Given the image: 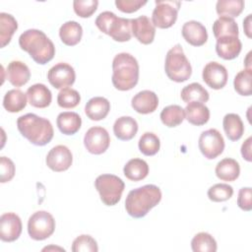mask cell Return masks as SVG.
<instances>
[{"label": "cell", "mask_w": 252, "mask_h": 252, "mask_svg": "<svg viewBox=\"0 0 252 252\" xmlns=\"http://www.w3.org/2000/svg\"><path fill=\"white\" fill-rule=\"evenodd\" d=\"M251 16L252 15H248L244 21H243V29H244V32L246 33V35L250 38L251 37Z\"/></svg>", "instance_id": "obj_47"}, {"label": "cell", "mask_w": 252, "mask_h": 252, "mask_svg": "<svg viewBox=\"0 0 252 252\" xmlns=\"http://www.w3.org/2000/svg\"><path fill=\"white\" fill-rule=\"evenodd\" d=\"M46 165L55 172L67 170L73 162L71 151L64 145L53 147L46 156Z\"/></svg>", "instance_id": "obj_13"}, {"label": "cell", "mask_w": 252, "mask_h": 252, "mask_svg": "<svg viewBox=\"0 0 252 252\" xmlns=\"http://www.w3.org/2000/svg\"><path fill=\"white\" fill-rule=\"evenodd\" d=\"M160 120L161 122L169 127H176L180 125L185 119V111L184 109L177 104H171L165 106L160 112Z\"/></svg>", "instance_id": "obj_33"}, {"label": "cell", "mask_w": 252, "mask_h": 252, "mask_svg": "<svg viewBox=\"0 0 252 252\" xmlns=\"http://www.w3.org/2000/svg\"><path fill=\"white\" fill-rule=\"evenodd\" d=\"M0 180L2 183L9 182L15 175V164L14 162L6 158H0Z\"/></svg>", "instance_id": "obj_43"}, {"label": "cell", "mask_w": 252, "mask_h": 252, "mask_svg": "<svg viewBox=\"0 0 252 252\" xmlns=\"http://www.w3.org/2000/svg\"><path fill=\"white\" fill-rule=\"evenodd\" d=\"M146 4V0H115L117 9L123 13H134Z\"/></svg>", "instance_id": "obj_44"}, {"label": "cell", "mask_w": 252, "mask_h": 252, "mask_svg": "<svg viewBox=\"0 0 252 252\" xmlns=\"http://www.w3.org/2000/svg\"><path fill=\"white\" fill-rule=\"evenodd\" d=\"M73 252H97L96 241L89 234H82L76 237L72 243Z\"/></svg>", "instance_id": "obj_41"}, {"label": "cell", "mask_w": 252, "mask_h": 252, "mask_svg": "<svg viewBox=\"0 0 252 252\" xmlns=\"http://www.w3.org/2000/svg\"><path fill=\"white\" fill-rule=\"evenodd\" d=\"M251 79H252V70L244 69L236 74L233 80V87L235 92L243 96H250L252 94L251 88Z\"/></svg>", "instance_id": "obj_38"}, {"label": "cell", "mask_w": 252, "mask_h": 252, "mask_svg": "<svg viewBox=\"0 0 252 252\" xmlns=\"http://www.w3.org/2000/svg\"><path fill=\"white\" fill-rule=\"evenodd\" d=\"M243 0H219L216 4V11L220 17H238L244 9Z\"/></svg>", "instance_id": "obj_35"}, {"label": "cell", "mask_w": 252, "mask_h": 252, "mask_svg": "<svg viewBox=\"0 0 252 252\" xmlns=\"http://www.w3.org/2000/svg\"><path fill=\"white\" fill-rule=\"evenodd\" d=\"M83 35L82 26L76 21H68L64 23L59 29V36L61 41L68 45L74 46L78 44Z\"/></svg>", "instance_id": "obj_26"}, {"label": "cell", "mask_w": 252, "mask_h": 252, "mask_svg": "<svg viewBox=\"0 0 252 252\" xmlns=\"http://www.w3.org/2000/svg\"><path fill=\"white\" fill-rule=\"evenodd\" d=\"M164 71L168 79L176 83L185 82L191 77V64L179 43L175 44L167 51L165 56Z\"/></svg>", "instance_id": "obj_6"}, {"label": "cell", "mask_w": 252, "mask_h": 252, "mask_svg": "<svg viewBox=\"0 0 252 252\" xmlns=\"http://www.w3.org/2000/svg\"><path fill=\"white\" fill-rule=\"evenodd\" d=\"M112 84L118 91L132 90L139 81V64L130 53L121 52L112 61Z\"/></svg>", "instance_id": "obj_4"}, {"label": "cell", "mask_w": 252, "mask_h": 252, "mask_svg": "<svg viewBox=\"0 0 252 252\" xmlns=\"http://www.w3.org/2000/svg\"><path fill=\"white\" fill-rule=\"evenodd\" d=\"M242 48V43L238 36H223L217 39L216 52L219 57L224 60L236 58Z\"/></svg>", "instance_id": "obj_19"}, {"label": "cell", "mask_w": 252, "mask_h": 252, "mask_svg": "<svg viewBox=\"0 0 252 252\" xmlns=\"http://www.w3.org/2000/svg\"><path fill=\"white\" fill-rule=\"evenodd\" d=\"M49 84L55 89L62 90L72 86L76 80L74 68L68 63L60 62L51 67L47 73Z\"/></svg>", "instance_id": "obj_12"}, {"label": "cell", "mask_w": 252, "mask_h": 252, "mask_svg": "<svg viewBox=\"0 0 252 252\" xmlns=\"http://www.w3.org/2000/svg\"><path fill=\"white\" fill-rule=\"evenodd\" d=\"M110 137L106 129L100 126L91 127L84 136V145L93 155H101L109 147Z\"/></svg>", "instance_id": "obj_11"}, {"label": "cell", "mask_w": 252, "mask_h": 252, "mask_svg": "<svg viewBox=\"0 0 252 252\" xmlns=\"http://www.w3.org/2000/svg\"><path fill=\"white\" fill-rule=\"evenodd\" d=\"M222 126L226 137L232 141H238L244 133V125L240 116L236 113H227L222 119Z\"/></svg>", "instance_id": "obj_28"}, {"label": "cell", "mask_w": 252, "mask_h": 252, "mask_svg": "<svg viewBox=\"0 0 252 252\" xmlns=\"http://www.w3.org/2000/svg\"><path fill=\"white\" fill-rule=\"evenodd\" d=\"M22 220L15 213H5L0 217V238L4 242L17 240L22 233Z\"/></svg>", "instance_id": "obj_15"}, {"label": "cell", "mask_w": 252, "mask_h": 252, "mask_svg": "<svg viewBox=\"0 0 252 252\" xmlns=\"http://www.w3.org/2000/svg\"><path fill=\"white\" fill-rule=\"evenodd\" d=\"M182 36L189 44L193 46H202L208 40V32L200 22L188 21L182 26Z\"/></svg>", "instance_id": "obj_17"}, {"label": "cell", "mask_w": 252, "mask_h": 252, "mask_svg": "<svg viewBox=\"0 0 252 252\" xmlns=\"http://www.w3.org/2000/svg\"><path fill=\"white\" fill-rule=\"evenodd\" d=\"M124 175L131 181H140L149 174V165L142 158H132L126 162L123 168Z\"/></svg>", "instance_id": "obj_30"}, {"label": "cell", "mask_w": 252, "mask_h": 252, "mask_svg": "<svg viewBox=\"0 0 252 252\" xmlns=\"http://www.w3.org/2000/svg\"><path fill=\"white\" fill-rule=\"evenodd\" d=\"M132 34L143 44H150L154 41L156 35V27L152 21L145 15L131 19Z\"/></svg>", "instance_id": "obj_16"}, {"label": "cell", "mask_w": 252, "mask_h": 252, "mask_svg": "<svg viewBox=\"0 0 252 252\" xmlns=\"http://www.w3.org/2000/svg\"><path fill=\"white\" fill-rule=\"evenodd\" d=\"M216 175L222 181H234L240 174V166L234 158H225L218 162L216 166Z\"/></svg>", "instance_id": "obj_27"}, {"label": "cell", "mask_w": 252, "mask_h": 252, "mask_svg": "<svg viewBox=\"0 0 252 252\" xmlns=\"http://www.w3.org/2000/svg\"><path fill=\"white\" fill-rule=\"evenodd\" d=\"M202 78L211 89L220 90L226 85L228 74L223 65L216 61H212L205 65Z\"/></svg>", "instance_id": "obj_14"}, {"label": "cell", "mask_w": 252, "mask_h": 252, "mask_svg": "<svg viewBox=\"0 0 252 252\" xmlns=\"http://www.w3.org/2000/svg\"><path fill=\"white\" fill-rule=\"evenodd\" d=\"M155 3L156 7L152 14L153 25L159 29L172 27L177 20L181 2L174 0H156Z\"/></svg>", "instance_id": "obj_9"}, {"label": "cell", "mask_w": 252, "mask_h": 252, "mask_svg": "<svg viewBox=\"0 0 252 252\" xmlns=\"http://www.w3.org/2000/svg\"><path fill=\"white\" fill-rule=\"evenodd\" d=\"M194 252H216L218 249L216 239L208 232H199L191 240Z\"/></svg>", "instance_id": "obj_36"}, {"label": "cell", "mask_w": 252, "mask_h": 252, "mask_svg": "<svg viewBox=\"0 0 252 252\" xmlns=\"http://www.w3.org/2000/svg\"><path fill=\"white\" fill-rule=\"evenodd\" d=\"M97 0H75L73 2L74 12L81 18L91 17L97 9Z\"/></svg>", "instance_id": "obj_42"}, {"label": "cell", "mask_w": 252, "mask_h": 252, "mask_svg": "<svg viewBox=\"0 0 252 252\" xmlns=\"http://www.w3.org/2000/svg\"><path fill=\"white\" fill-rule=\"evenodd\" d=\"M138 132V123L131 116H121L113 124V133L121 141L133 139Z\"/></svg>", "instance_id": "obj_23"}, {"label": "cell", "mask_w": 252, "mask_h": 252, "mask_svg": "<svg viewBox=\"0 0 252 252\" xmlns=\"http://www.w3.org/2000/svg\"><path fill=\"white\" fill-rule=\"evenodd\" d=\"M233 195V188L226 183H217L208 190V197L213 202H224Z\"/></svg>", "instance_id": "obj_40"}, {"label": "cell", "mask_w": 252, "mask_h": 252, "mask_svg": "<svg viewBox=\"0 0 252 252\" xmlns=\"http://www.w3.org/2000/svg\"><path fill=\"white\" fill-rule=\"evenodd\" d=\"M198 146L206 158L214 159L223 152L224 140L219 130L212 128L201 133Z\"/></svg>", "instance_id": "obj_10"}, {"label": "cell", "mask_w": 252, "mask_h": 252, "mask_svg": "<svg viewBox=\"0 0 252 252\" xmlns=\"http://www.w3.org/2000/svg\"><path fill=\"white\" fill-rule=\"evenodd\" d=\"M184 111L187 121L196 126H202L210 119V110L202 102L191 101L186 105Z\"/></svg>", "instance_id": "obj_24"}, {"label": "cell", "mask_w": 252, "mask_h": 252, "mask_svg": "<svg viewBox=\"0 0 252 252\" xmlns=\"http://www.w3.org/2000/svg\"><path fill=\"white\" fill-rule=\"evenodd\" d=\"M18 29L16 19L7 13H0V40L1 47H5L10 41L14 32Z\"/></svg>", "instance_id": "obj_34"}, {"label": "cell", "mask_w": 252, "mask_h": 252, "mask_svg": "<svg viewBox=\"0 0 252 252\" xmlns=\"http://www.w3.org/2000/svg\"><path fill=\"white\" fill-rule=\"evenodd\" d=\"M56 124L59 131L64 135H74L81 128L82 118L77 112L64 111L58 114Z\"/></svg>", "instance_id": "obj_25"}, {"label": "cell", "mask_w": 252, "mask_h": 252, "mask_svg": "<svg viewBox=\"0 0 252 252\" xmlns=\"http://www.w3.org/2000/svg\"><path fill=\"white\" fill-rule=\"evenodd\" d=\"M7 80L14 87H22L26 85L31 78V71L29 67L22 61H11L6 70Z\"/></svg>", "instance_id": "obj_21"}, {"label": "cell", "mask_w": 252, "mask_h": 252, "mask_svg": "<svg viewBox=\"0 0 252 252\" xmlns=\"http://www.w3.org/2000/svg\"><path fill=\"white\" fill-rule=\"evenodd\" d=\"M213 32L218 39L223 36H238L239 30L236 22L232 18L220 17L213 24Z\"/></svg>", "instance_id": "obj_31"}, {"label": "cell", "mask_w": 252, "mask_h": 252, "mask_svg": "<svg viewBox=\"0 0 252 252\" xmlns=\"http://www.w3.org/2000/svg\"><path fill=\"white\" fill-rule=\"evenodd\" d=\"M17 127L21 135L35 146L47 145L54 135L51 122L34 113L20 116L17 120Z\"/></svg>", "instance_id": "obj_3"}, {"label": "cell", "mask_w": 252, "mask_h": 252, "mask_svg": "<svg viewBox=\"0 0 252 252\" xmlns=\"http://www.w3.org/2000/svg\"><path fill=\"white\" fill-rule=\"evenodd\" d=\"M27 96L30 104L36 108L47 107L52 100L50 90L43 84H34L27 90Z\"/></svg>", "instance_id": "obj_20"}, {"label": "cell", "mask_w": 252, "mask_h": 252, "mask_svg": "<svg viewBox=\"0 0 252 252\" xmlns=\"http://www.w3.org/2000/svg\"><path fill=\"white\" fill-rule=\"evenodd\" d=\"M251 188L250 187H242L238 192L237 197V205L238 207L245 211L249 212L252 209V202H251Z\"/></svg>", "instance_id": "obj_45"}, {"label": "cell", "mask_w": 252, "mask_h": 252, "mask_svg": "<svg viewBox=\"0 0 252 252\" xmlns=\"http://www.w3.org/2000/svg\"><path fill=\"white\" fill-rule=\"evenodd\" d=\"M55 230V220L46 211L33 213L28 220V232L33 240H44L51 236Z\"/></svg>", "instance_id": "obj_8"}, {"label": "cell", "mask_w": 252, "mask_h": 252, "mask_svg": "<svg viewBox=\"0 0 252 252\" xmlns=\"http://www.w3.org/2000/svg\"><path fill=\"white\" fill-rule=\"evenodd\" d=\"M138 147L143 155L152 157L158 153L160 148V142L156 134L152 132H146L140 137Z\"/></svg>", "instance_id": "obj_37"}, {"label": "cell", "mask_w": 252, "mask_h": 252, "mask_svg": "<svg viewBox=\"0 0 252 252\" xmlns=\"http://www.w3.org/2000/svg\"><path fill=\"white\" fill-rule=\"evenodd\" d=\"M180 96L182 100L186 103L191 101L198 102H207L209 100V93L208 91L199 83H191L185 86L180 93Z\"/></svg>", "instance_id": "obj_32"}, {"label": "cell", "mask_w": 252, "mask_h": 252, "mask_svg": "<svg viewBox=\"0 0 252 252\" xmlns=\"http://www.w3.org/2000/svg\"><path fill=\"white\" fill-rule=\"evenodd\" d=\"M131 105L134 110L141 114H149L154 112L158 105V97L156 93L144 90L137 93L132 100Z\"/></svg>", "instance_id": "obj_18"}, {"label": "cell", "mask_w": 252, "mask_h": 252, "mask_svg": "<svg viewBox=\"0 0 252 252\" xmlns=\"http://www.w3.org/2000/svg\"><path fill=\"white\" fill-rule=\"evenodd\" d=\"M251 142H252V137H248L244 143L241 146V155L243 158L247 161H251Z\"/></svg>", "instance_id": "obj_46"}, {"label": "cell", "mask_w": 252, "mask_h": 252, "mask_svg": "<svg viewBox=\"0 0 252 252\" xmlns=\"http://www.w3.org/2000/svg\"><path fill=\"white\" fill-rule=\"evenodd\" d=\"M110 110V102L102 96H94L88 100L85 105V113L93 121L104 119Z\"/></svg>", "instance_id": "obj_22"}, {"label": "cell", "mask_w": 252, "mask_h": 252, "mask_svg": "<svg viewBox=\"0 0 252 252\" xmlns=\"http://www.w3.org/2000/svg\"><path fill=\"white\" fill-rule=\"evenodd\" d=\"M95 26L115 41L124 42L132 37L131 19L117 17L113 12H101L95 19Z\"/></svg>", "instance_id": "obj_5"}, {"label": "cell", "mask_w": 252, "mask_h": 252, "mask_svg": "<svg viewBox=\"0 0 252 252\" xmlns=\"http://www.w3.org/2000/svg\"><path fill=\"white\" fill-rule=\"evenodd\" d=\"M19 45L30 54L35 63L40 65L46 64L55 55L53 42L42 31L36 29L25 31L19 37Z\"/></svg>", "instance_id": "obj_1"}, {"label": "cell", "mask_w": 252, "mask_h": 252, "mask_svg": "<svg viewBox=\"0 0 252 252\" xmlns=\"http://www.w3.org/2000/svg\"><path fill=\"white\" fill-rule=\"evenodd\" d=\"M94 186L101 202L106 206L116 205L121 197L125 188L122 179L114 174H101L95 178Z\"/></svg>", "instance_id": "obj_7"}, {"label": "cell", "mask_w": 252, "mask_h": 252, "mask_svg": "<svg viewBox=\"0 0 252 252\" xmlns=\"http://www.w3.org/2000/svg\"><path fill=\"white\" fill-rule=\"evenodd\" d=\"M81 101V95L78 91L65 88L62 89L57 95V103L62 108H74L76 107Z\"/></svg>", "instance_id": "obj_39"}, {"label": "cell", "mask_w": 252, "mask_h": 252, "mask_svg": "<svg viewBox=\"0 0 252 252\" xmlns=\"http://www.w3.org/2000/svg\"><path fill=\"white\" fill-rule=\"evenodd\" d=\"M27 94L18 89L8 91L3 98V107L12 113L22 111L27 105Z\"/></svg>", "instance_id": "obj_29"}, {"label": "cell", "mask_w": 252, "mask_h": 252, "mask_svg": "<svg viewBox=\"0 0 252 252\" xmlns=\"http://www.w3.org/2000/svg\"><path fill=\"white\" fill-rule=\"evenodd\" d=\"M161 200L160 189L154 184H147L131 190L125 200L128 215L135 219L144 218Z\"/></svg>", "instance_id": "obj_2"}]
</instances>
